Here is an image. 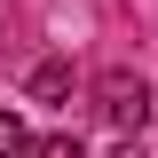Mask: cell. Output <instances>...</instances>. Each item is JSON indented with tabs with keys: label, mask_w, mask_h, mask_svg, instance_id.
<instances>
[{
	"label": "cell",
	"mask_w": 158,
	"mask_h": 158,
	"mask_svg": "<svg viewBox=\"0 0 158 158\" xmlns=\"http://www.w3.org/2000/svg\"><path fill=\"white\" fill-rule=\"evenodd\" d=\"M95 111L111 118V127H142V118H150V87H142V71H103V79H95Z\"/></svg>",
	"instance_id": "cell-1"
},
{
	"label": "cell",
	"mask_w": 158,
	"mask_h": 158,
	"mask_svg": "<svg viewBox=\"0 0 158 158\" xmlns=\"http://www.w3.org/2000/svg\"><path fill=\"white\" fill-rule=\"evenodd\" d=\"M71 95V63H40L32 71V103H63Z\"/></svg>",
	"instance_id": "cell-2"
},
{
	"label": "cell",
	"mask_w": 158,
	"mask_h": 158,
	"mask_svg": "<svg viewBox=\"0 0 158 158\" xmlns=\"http://www.w3.org/2000/svg\"><path fill=\"white\" fill-rule=\"evenodd\" d=\"M24 150H32V135H24V118L0 103V158H24Z\"/></svg>",
	"instance_id": "cell-3"
},
{
	"label": "cell",
	"mask_w": 158,
	"mask_h": 158,
	"mask_svg": "<svg viewBox=\"0 0 158 158\" xmlns=\"http://www.w3.org/2000/svg\"><path fill=\"white\" fill-rule=\"evenodd\" d=\"M24 158H87V150H79L71 135H48V142H32V150H24Z\"/></svg>",
	"instance_id": "cell-4"
}]
</instances>
